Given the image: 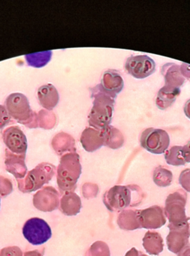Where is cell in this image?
<instances>
[{
  "label": "cell",
  "instance_id": "obj_30",
  "mask_svg": "<svg viewBox=\"0 0 190 256\" xmlns=\"http://www.w3.org/2000/svg\"><path fill=\"white\" fill-rule=\"evenodd\" d=\"M0 256H22V254L18 247H7L1 250Z\"/></svg>",
  "mask_w": 190,
  "mask_h": 256
},
{
  "label": "cell",
  "instance_id": "obj_35",
  "mask_svg": "<svg viewBox=\"0 0 190 256\" xmlns=\"http://www.w3.org/2000/svg\"><path fill=\"white\" fill-rule=\"evenodd\" d=\"M139 256H147L146 254H144L143 252H139Z\"/></svg>",
  "mask_w": 190,
  "mask_h": 256
},
{
  "label": "cell",
  "instance_id": "obj_16",
  "mask_svg": "<svg viewBox=\"0 0 190 256\" xmlns=\"http://www.w3.org/2000/svg\"><path fill=\"white\" fill-rule=\"evenodd\" d=\"M161 73L164 77L166 86L180 88L185 82V78L181 74L180 66L177 64L172 62L165 64L162 68Z\"/></svg>",
  "mask_w": 190,
  "mask_h": 256
},
{
  "label": "cell",
  "instance_id": "obj_37",
  "mask_svg": "<svg viewBox=\"0 0 190 256\" xmlns=\"http://www.w3.org/2000/svg\"><path fill=\"white\" fill-rule=\"evenodd\" d=\"M189 80H190V79H189Z\"/></svg>",
  "mask_w": 190,
  "mask_h": 256
},
{
  "label": "cell",
  "instance_id": "obj_34",
  "mask_svg": "<svg viewBox=\"0 0 190 256\" xmlns=\"http://www.w3.org/2000/svg\"><path fill=\"white\" fill-rule=\"evenodd\" d=\"M178 256H190V246L178 253Z\"/></svg>",
  "mask_w": 190,
  "mask_h": 256
},
{
  "label": "cell",
  "instance_id": "obj_31",
  "mask_svg": "<svg viewBox=\"0 0 190 256\" xmlns=\"http://www.w3.org/2000/svg\"><path fill=\"white\" fill-rule=\"evenodd\" d=\"M183 152L186 162L190 163V140L187 144L183 146Z\"/></svg>",
  "mask_w": 190,
  "mask_h": 256
},
{
  "label": "cell",
  "instance_id": "obj_32",
  "mask_svg": "<svg viewBox=\"0 0 190 256\" xmlns=\"http://www.w3.org/2000/svg\"><path fill=\"white\" fill-rule=\"evenodd\" d=\"M184 110L186 116L190 120V100H189L184 104Z\"/></svg>",
  "mask_w": 190,
  "mask_h": 256
},
{
  "label": "cell",
  "instance_id": "obj_14",
  "mask_svg": "<svg viewBox=\"0 0 190 256\" xmlns=\"http://www.w3.org/2000/svg\"><path fill=\"white\" fill-rule=\"evenodd\" d=\"M37 98L43 108L51 110L58 104L59 94L53 85L48 84L39 88L37 90Z\"/></svg>",
  "mask_w": 190,
  "mask_h": 256
},
{
  "label": "cell",
  "instance_id": "obj_13",
  "mask_svg": "<svg viewBox=\"0 0 190 256\" xmlns=\"http://www.w3.org/2000/svg\"><path fill=\"white\" fill-rule=\"evenodd\" d=\"M104 130L88 127L82 132L80 142L87 152H94L104 145Z\"/></svg>",
  "mask_w": 190,
  "mask_h": 256
},
{
  "label": "cell",
  "instance_id": "obj_29",
  "mask_svg": "<svg viewBox=\"0 0 190 256\" xmlns=\"http://www.w3.org/2000/svg\"><path fill=\"white\" fill-rule=\"evenodd\" d=\"M10 121V115L4 106L0 104V128H4Z\"/></svg>",
  "mask_w": 190,
  "mask_h": 256
},
{
  "label": "cell",
  "instance_id": "obj_6",
  "mask_svg": "<svg viewBox=\"0 0 190 256\" xmlns=\"http://www.w3.org/2000/svg\"><path fill=\"white\" fill-rule=\"evenodd\" d=\"M55 167L43 162L28 172L23 180H18L19 188L22 192H32L48 184L55 175Z\"/></svg>",
  "mask_w": 190,
  "mask_h": 256
},
{
  "label": "cell",
  "instance_id": "obj_19",
  "mask_svg": "<svg viewBox=\"0 0 190 256\" xmlns=\"http://www.w3.org/2000/svg\"><path fill=\"white\" fill-rule=\"evenodd\" d=\"M101 85L108 92L117 96L122 90L124 83L119 73L114 70H107L103 73Z\"/></svg>",
  "mask_w": 190,
  "mask_h": 256
},
{
  "label": "cell",
  "instance_id": "obj_4",
  "mask_svg": "<svg viewBox=\"0 0 190 256\" xmlns=\"http://www.w3.org/2000/svg\"><path fill=\"white\" fill-rule=\"evenodd\" d=\"M5 106L8 114L16 122L28 128L37 127V114L31 110L25 95L19 92L10 94L6 98Z\"/></svg>",
  "mask_w": 190,
  "mask_h": 256
},
{
  "label": "cell",
  "instance_id": "obj_27",
  "mask_svg": "<svg viewBox=\"0 0 190 256\" xmlns=\"http://www.w3.org/2000/svg\"><path fill=\"white\" fill-rule=\"evenodd\" d=\"M55 116L54 114L48 110H42L37 116V127L49 130L54 127L55 124Z\"/></svg>",
  "mask_w": 190,
  "mask_h": 256
},
{
  "label": "cell",
  "instance_id": "obj_7",
  "mask_svg": "<svg viewBox=\"0 0 190 256\" xmlns=\"http://www.w3.org/2000/svg\"><path fill=\"white\" fill-rule=\"evenodd\" d=\"M22 230L25 239L34 246L42 245L52 236V230L48 223L37 217L27 220Z\"/></svg>",
  "mask_w": 190,
  "mask_h": 256
},
{
  "label": "cell",
  "instance_id": "obj_9",
  "mask_svg": "<svg viewBox=\"0 0 190 256\" xmlns=\"http://www.w3.org/2000/svg\"><path fill=\"white\" fill-rule=\"evenodd\" d=\"M169 232L166 238V244L169 251L178 254L185 248L190 246V224L174 226L169 224Z\"/></svg>",
  "mask_w": 190,
  "mask_h": 256
},
{
  "label": "cell",
  "instance_id": "obj_11",
  "mask_svg": "<svg viewBox=\"0 0 190 256\" xmlns=\"http://www.w3.org/2000/svg\"><path fill=\"white\" fill-rule=\"evenodd\" d=\"M2 140L7 150L20 156H25L28 143L26 136L17 126L6 128L2 132Z\"/></svg>",
  "mask_w": 190,
  "mask_h": 256
},
{
  "label": "cell",
  "instance_id": "obj_25",
  "mask_svg": "<svg viewBox=\"0 0 190 256\" xmlns=\"http://www.w3.org/2000/svg\"><path fill=\"white\" fill-rule=\"evenodd\" d=\"M165 160L171 166H181L186 164L182 146H174L166 151Z\"/></svg>",
  "mask_w": 190,
  "mask_h": 256
},
{
  "label": "cell",
  "instance_id": "obj_24",
  "mask_svg": "<svg viewBox=\"0 0 190 256\" xmlns=\"http://www.w3.org/2000/svg\"><path fill=\"white\" fill-rule=\"evenodd\" d=\"M153 180L158 186H169L173 180V174L167 168L164 166H158L154 169L153 173Z\"/></svg>",
  "mask_w": 190,
  "mask_h": 256
},
{
  "label": "cell",
  "instance_id": "obj_28",
  "mask_svg": "<svg viewBox=\"0 0 190 256\" xmlns=\"http://www.w3.org/2000/svg\"><path fill=\"white\" fill-rule=\"evenodd\" d=\"M179 184L185 191L190 192V168H187L181 172L179 176Z\"/></svg>",
  "mask_w": 190,
  "mask_h": 256
},
{
  "label": "cell",
  "instance_id": "obj_21",
  "mask_svg": "<svg viewBox=\"0 0 190 256\" xmlns=\"http://www.w3.org/2000/svg\"><path fill=\"white\" fill-rule=\"evenodd\" d=\"M138 210L127 209L118 215V223L120 228L125 230H133L141 228L138 222Z\"/></svg>",
  "mask_w": 190,
  "mask_h": 256
},
{
  "label": "cell",
  "instance_id": "obj_12",
  "mask_svg": "<svg viewBox=\"0 0 190 256\" xmlns=\"http://www.w3.org/2000/svg\"><path fill=\"white\" fill-rule=\"evenodd\" d=\"M138 222L141 228L158 229L165 226L166 217L164 209L154 205L144 210H138Z\"/></svg>",
  "mask_w": 190,
  "mask_h": 256
},
{
  "label": "cell",
  "instance_id": "obj_23",
  "mask_svg": "<svg viewBox=\"0 0 190 256\" xmlns=\"http://www.w3.org/2000/svg\"><path fill=\"white\" fill-rule=\"evenodd\" d=\"M74 144V140L71 136L63 132L56 134L52 142V145L60 144L53 146L54 149L58 154H61L67 151L71 152L72 150L75 151Z\"/></svg>",
  "mask_w": 190,
  "mask_h": 256
},
{
  "label": "cell",
  "instance_id": "obj_15",
  "mask_svg": "<svg viewBox=\"0 0 190 256\" xmlns=\"http://www.w3.org/2000/svg\"><path fill=\"white\" fill-rule=\"evenodd\" d=\"M24 160H25V157L12 154L11 152L6 150L5 160H4L6 169L16 179H22L25 178L27 168Z\"/></svg>",
  "mask_w": 190,
  "mask_h": 256
},
{
  "label": "cell",
  "instance_id": "obj_17",
  "mask_svg": "<svg viewBox=\"0 0 190 256\" xmlns=\"http://www.w3.org/2000/svg\"><path fill=\"white\" fill-rule=\"evenodd\" d=\"M142 245L147 253L151 256H159L164 248L161 234L153 230H148L146 232L142 239Z\"/></svg>",
  "mask_w": 190,
  "mask_h": 256
},
{
  "label": "cell",
  "instance_id": "obj_3",
  "mask_svg": "<svg viewBox=\"0 0 190 256\" xmlns=\"http://www.w3.org/2000/svg\"><path fill=\"white\" fill-rule=\"evenodd\" d=\"M81 173L79 156L76 152L64 154L57 168V184L60 191L65 193L73 191Z\"/></svg>",
  "mask_w": 190,
  "mask_h": 256
},
{
  "label": "cell",
  "instance_id": "obj_1",
  "mask_svg": "<svg viewBox=\"0 0 190 256\" xmlns=\"http://www.w3.org/2000/svg\"><path fill=\"white\" fill-rule=\"evenodd\" d=\"M91 96L94 102L88 116V124L96 130H104L110 126L116 95L98 84L91 89Z\"/></svg>",
  "mask_w": 190,
  "mask_h": 256
},
{
  "label": "cell",
  "instance_id": "obj_8",
  "mask_svg": "<svg viewBox=\"0 0 190 256\" xmlns=\"http://www.w3.org/2000/svg\"><path fill=\"white\" fill-rule=\"evenodd\" d=\"M141 146L153 154L166 152L170 144L167 132L160 128H146L141 134Z\"/></svg>",
  "mask_w": 190,
  "mask_h": 256
},
{
  "label": "cell",
  "instance_id": "obj_33",
  "mask_svg": "<svg viewBox=\"0 0 190 256\" xmlns=\"http://www.w3.org/2000/svg\"><path fill=\"white\" fill-rule=\"evenodd\" d=\"M139 252L140 251H138L136 248H132L131 250L127 252L125 256H139Z\"/></svg>",
  "mask_w": 190,
  "mask_h": 256
},
{
  "label": "cell",
  "instance_id": "obj_26",
  "mask_svg": "<svg viewBox=\"0 0 190 256\" xmlns=\"http://www.w3.org/2000/svg\"><path fill=\"white\" fill-rule=\"evenodd\" d=\"M52 58V52H40V53L31 54L25 56L27 64L35 68L44 66Z\"/></svg>",
  "mask_w": 190,
  "mask_h": 256
},
{
  "label": "cell",
  "instance_id": "obj_10",
  "mask_svg": "<svg viewBox=\"0 0 190 256\" xmlns=\"http://www.w3.org/2000/svg\"><path fill=\"white\" fill-rule=\"evenodd\" d=\"M125 68L127 72L136 79H144L154 74L156 64L147 55L131 56L127 60Z\"/></svg>",
  "mask_w": 190,
  "mask_h": 256
},
{
  "label": "cell",
  "instance_id": "obj_20",
  "mask_svg": "<svg viewBox=\"0 0 190 256\" xmlns=\"http://www.w3.org/2000/svg\"><path fill=\"white\" fill-rule=\"evenodd\" d=\"M58 206L64 215H76L82 208L80 198L73 192L65 193L60 200Z\"/></svg>",
  "mask_w": 190,
  "mask_h": 256
},
{
  "label": "cell",
  "instance_id": "obj_22",
  "mask_svg": "<svg viewBox=\"0 0 190 256\" xmlns=\"http://www.w3.org/2000/svg\"><path fill=\"white\" fill-rule=\"evenodd\" d=\"M104 145L112 149H118L124 143V138L121 131L114 127L108 126L104 128Z\"/></svg>",
  "mask_w": 190,
  "mask_h": 256
},
{
  "label": "cell",
  "instance_id": "obj_2",
  "mask_svg": "<svg viewBox=\"0 0 190 256\" xmlns=\"http://www.w3.org/2000/svg\"><path fill=\"white\" fill-rule=\"evenodd\" d=\"M144 198L145 194L139 186H115L104 193L103 202L109 211L118 212L139 206Z\"/></svg>",
  "mask_w": 190,
  "mask_h": 256
},
{
  "label": "cell",
  "instance_id": "obj_5",
  "mask_svg": "<svg viewBox=\"0 0 190 256\" xmlns=\"http://www.w3.org/2000/svg\"><path fill=\"white\" fill-rule=\"evenodd\" d=\"M187 202V192L181 188L168 196L166 199L164 214L169 220V224L178 226L190 221V217L186 215Z\"/></svg>",
  "mask_w": 190,
  "mask_h": 256
},
{
  "label": "cell",
  "instance_id": "obj_18",
  "mask_svg": "<svg viewBox=\"0 0 190 256\" xmlns=\"http://www.w3.org/2000/svg\"><path fill=\"white\" fill-rule=\"evenodd\" d=\"M181 94L180 88L165 85L159 90L156 100V106L160 110H166L175 103V100Z\"/></svg>",
  "mask_w": 190,
  "mask_h": 256
},
{
  "label": "cell",
  "instance_id": "obj_36",
  "mask_svg": "<svg viewBox=\"0 0 190 256\" xmlns=\"http://www.w3.org/2000/svg\"><path fill=\"white\" fill-rule=\"evenodd\" d=\"M0 200H1V199H0ZM0 206H1V202H0Z\"/></svg>",
  "mask_w": 190,
  "mask_h": 256
}]
</instances>
